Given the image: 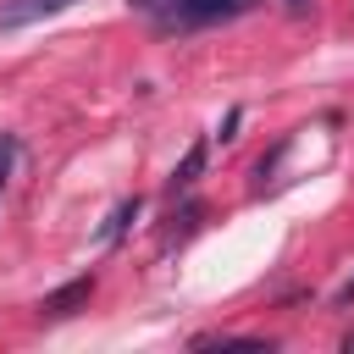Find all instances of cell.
I'll return each mask as SVG.
<instances>
[{
  "label": "cell",
  "instance_id": "1",
  "mask_svg": "<svg viewBox=\"0 0 354 354\" xmlns=\"http://www.w3.org/2000/svg\"><path fill=\"white\" fill-rule=\"evenodd\" d=\"M133 11L155 17L160 28H205V22H227L243 17L254 0H127Z\"/></svg>",
  "mask_w": 354,
  "mask_h": 354
},
{
  "label": "cell",
  "instance_id": "2",
  "mask_svg": "<svg viewBox=\"0 0 354 354\" xmlns=\"http://www.w3.org/2000/svg\"><path fill=\"white\" fill-rule=\"evenodd\" d=\"M66 6H77V0H0V33H17V28L44 22V17H61Z\"/></svg>",
  "mask_w": 354,
  "mask_h": 354
},
{
  "label": "cell",
  "instance_id": "3",
  "mask_svg": "<svg viewBox=\"0 0 354 354\" xmlns=\"http://www.w3.org/2000/svg\"><path fill=\"white\" fill-rule=\"evenodd\" d=\"M88 293H94V277H77V282H66V288H55V293H44V315L50 321H61V315H77V304H88Z\"/></svg>",
  "mask_w": 354,
  "mask_h": 354
},
{
  "label": "cell",
  "instance_id": "4",
  "mask_svg": "<svg viewBox=\"0 0 354 354\" xmlns=\"http://www.w3.org/2000/svg\"><path fill=\"white\" fill-rule=\"evenodd\" d=\"M205 155H210V144H205V138H194V144H188V155L171 166V194H177V188H188V183L205 171Z\"/></svg>",
  "mask_w": 354,
  "mask_h": 354
},
{
  "label": "cell",
  "instance_id": "5",
  "mask_svg": "<svg viewBox=\"0 0 354 354\" xmlns=\"http://www.w3.org/2000/svg\"><path fill=\"white\" fill-rule=\"evenodd\" d=\"M138 210H144V199H138V194H133V199H122V205L111 210V221L100 227V243H105V249H111V243H122V232H127V221H133Z\"/></svg>",
  "mask_w": 354,
  "mask_h": 354
},
{
  "label": "cell",
  "instance_id": "6",
  "mask_svg": "<svg viewBox=\"0 0 354 354\" xmlns=\"http://www.w3.org/2000/svg\"><path fill=\"white\" fill-rule=\"evenodd\" d=\"M11 155H17V144L0 133V188H6V177H11Z\"/></svg>",
  "mask_w": 354,
  "mask_h": 354
},
{
  "label": "cell",
  "instance_id": "7",
  "mask_svg": "<svg viewBox=\"0 0 354 354\" xmlns=\"http://www.w3.org/2000/svg\"><path fill=\"white\" fill-rule=\"evenodd\" d=\"M337 304H354V277H348V282L337 288Z\"/></svg>",
  "mask_w": 354,
  "mask_h": 354
},
{
  "label": "cell",
  "instance_id": "8",
  "mask_svg": "<svg viewBox=\"0 0 354 354\" xmlns=\"http://www.w3.org/2000/svg\"><path fill=\"white\" fill-rule=\"evenodd\" d=\"M282 6H288V11H310V0H282Z\"/></svg>",
  "mask_w": 354,
  "mask_h": 354
}]
</instances>
